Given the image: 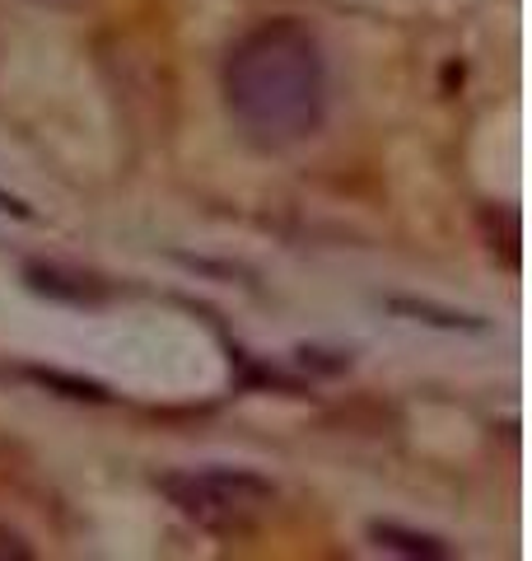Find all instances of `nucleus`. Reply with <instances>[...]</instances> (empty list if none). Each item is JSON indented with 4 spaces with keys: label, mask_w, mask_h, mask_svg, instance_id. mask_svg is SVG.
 Here are the masks:
<instances>
[{
    "label": "nucleus",
    "mask_w": 532,
    "mask_h": 561,
    "mask_svg": "<svg viewBox=\"0 0 532 561\" xmlns=\"http://www.w3.org/2000/svg\"><path fill=\"white\" fill-rule=\"evenodd\" d=\"M33 5H80V0H33Z\"/></svg>",
    "instance_id": "nucleus-4"
},
{
    "label": "nucleus",
    "mask_w": 532,
    "mask_h": 561,
    "mask_svg": "<svg viewBox=\"0 0 532 561\" xmlns=\"http://www.w3.org/2000/svg\"><path fill=\"white\" fill-rule=\"evenodd\" d=\"M159 491L177 515L206 534H247L276 511V482L253 468L229 463L164 472Z\"/></svg>",
    "instance_id": "nucleus-2"
},
{
    "label": "nucleus",
    "mask_w": 532,
    "mask_h": 561,
    "mask_svg": "<svg viewBox=\"0 0 532 561\" xmlns=\"http://www.w3.org/2000/svg\"><path fill=\"white\" fill-rule=\"evenodd\" d=\"M220 90L243 140H253L262 150L299 146L323 127L327 113L323 43L294 14L262 20L229 47Z\"/></svg>",
    "instance_id": "nucleus-1"
},
{
    "label": "nucleus",
    "mask_w": 532,
    "mask_h": 561,
    "mask_svg": "<svg viewBox=\"0 0 532 561\" xmlns=\"http://www.w3.org/2000/svg\"><path fill=\"white\" fill-rule=\"evenodd\" d=\"M374 542L388 552H402V557H425V561H439V557H449V548H443L439 538L430 534H412V529H397V524H374Z\"/></svg>",
    "instance_id": "nucleus-3"
}]
</instances>
